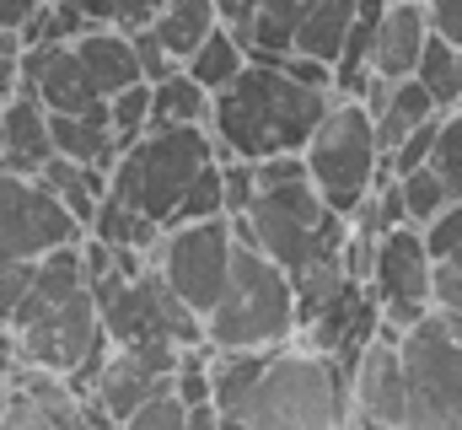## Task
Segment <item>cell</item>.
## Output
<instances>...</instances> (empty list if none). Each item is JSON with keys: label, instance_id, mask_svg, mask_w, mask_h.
Returning <instances> with one entry per match:
<instances>
[{"label": "cell", "instance_id": "6da1fadb", "mask_svg": "<svg viewBox=\"0 0 462 430\" xmlns=\"http://www.w3.org/2000/svg\"><path fill=\"white\" fill-rule=\"evenodd\" d=\"M216 409L236 430H334L355 420L349 366L301 333L274 350H216Z\"/></svg>", "mask_w": 462, "mask_h": 430}, {"label": "cell", "instance_id": "7a4b0ae2", "mask_svg": "<svg viewBox=\"0 0 462 430\" xmlns=\"http://www.w3.org/2000/svg\"><path fill=\"white\" fill-rule=\"evenodd\" d=\"M236 231L247 242H258L296 285V302H301V322L312 318L318 307H328L349 280V215H339L318 189L312 178H296V183H274V189H258L253 210L236 220Z\"/></svg>", "mask_w": 462, "mask_h": 430}, {"label": "cell", "instance_id": "3957f363", "mask_svg": "<svg viewBox=\"0 0 462 430\" xmlns=\"http://www.w3.org/2000/svg\"><path fill=\"white\" fill-rule=\"evenodd\" d=\"M334 87H307L285 65L247 60L242 76L210 98V135L221 156H280V151H307L312 129L334 108Z\"/></svg>", "mask_w": 462, "mask_h": 430}, {"label": "cell", "instance_id": "277c9868", "mask_svg": "<svg viewBox=\"0 0 462 430\" xmlns=\"http://www.w3.org/2000/svg\"><path fill=\"white\" fill-rule=\"evenodd\" d=\"M5 328L16 333L22 360L49 366V371H65V377L92 350L108 344L103 313H97V291H92V275H87V258H81V242L49 248L32 264L27 296L16 302V313H11Z\"/></svg>", "mask_w": 462, "mask_h": 430}, {"label": "cell", "instance_id": "5b68a950", "mask_svg": "<svg viewBox=\"0 0 462 430\" xmlns=\"http://www.w3.org/2000/svg\"><path fill=\"white\" fill-rule=\"evenodd\" d=\"M301 333V302L291 275L236 231V258L221 302L205 313V339L210 350H274Z\"/></svg>", "mask_w": 462, "mask_h": 430}, {"label": "cell", "instance_id": "8992f818", "mask_svg": "<svg viewBox=\"0 0 462 430\" xmlns=\"http://www.w3.org/2000/svg\"><path fill=\"white\" fill-rule=\"evenodd\" d=\"M221 156L210 124H151L140 140H129L114 162V194L129 200L140 215L172 226V210L199 167Z\"/></svg>", "mask_w": 462, "mask_h": 430}, {"label": "cell", "instance_id": "52a82bcc", "mask_svg": "<svg viewBox=\"0 0 462 430\" xmlns=\"http://www.w3.org/2000/svg\"><path fill=\"white\" fill-rule=\"evenodd\" d=\"M301 156H307L312 189L339 215L360 210V200L387 173V156H382V140H376V118H371V108L360 98H334V108L323 113V124L312 129Z\"/></svg>", "mask_w": 462, "mask_h": 430}, {"label": "cell", "instance_id": "ba28073f", "mask_svg": "<svg viewBox=\"0 0 462 430\" xmlns=\"http://www.w3.org/2000/svg\"><path fill=\"white\" fill-rule=\"evenodd\" d=\"M398 350L409 377V425L462 430V313L430 307L398 333Z\"/></svg>", "mask_w": 462, "mask_h": 430}, {"label": "cell", "instance_id": "9c48e42d", "mask_svg": "<svg viewBox=\"0 0 462 430\" xmlns=\"http://www.w3.org/2000/svg\"><path fill=\"white\" fill-rule=\"evenodd\" d=\"M231 258H236V220L231 215H210V220H178L162 226L151 264L162 269V280L205 318L231 280Z\"/></svg>", "mask_w": 462, "mask_h": 430}, {"label": "cell", "instance_id": "30bf717a", "mask_svg": "<svg viewBox=\"0 0 462 430\" xmlns=\"http://www.w3.org/2000/svg\"><path fill=\"white\" fill-rule=\"evenodd\" d=\"M81 237L87 226L60 205V194L38 173H16L0 162V264H27Z\"/></svg>", "mask_w": 462, "mask_h": 430}, {"label": "cell", "instance_id": "8fae6325", "mask_svg": "<svg viewBox=\"0 0 462 430\" xmlns=\"http://www.w3.org/2000/svg\"><path fill=\"white\" fill-rule=\"evenodd\" d=\"M365 280L376 291V307H382V322L387 328H398V333L414 328V322L436 307V296H430L436 258L425 248V226L403 220V226L382 231L376 248H371V275Z\"/></svg>", "mask_w": 462, "mask_h": 430}, {"label": "cell", "instance_id": "7c38bea8", "mask_svg": "<svg viewBox=\"0 0 462 430\" xmlns=\"http://www.w3.org/2000/svg\"><path fill=\"white\" fill-rule=\"evenodd\" d=\"M349 393H355V420L365 425H409V377H403V350L398 328H376L360 360L349 366Z\"/></svg>", "mask_w": 462, "mask_h": 430}, {"label": "cell", "instance_id": "4fadbf2b", "mask_svg": "<svg viewBox=\"0 0 462 430\" xmlns=\"http://www.w3.org/2000/svg\"><path fill=\"white\" fill-rule=\"evenodd\" d=\"M430 11L425 0H387L382 11V27H376V49H371V76H387V81H403L420 70V54L430 43Z\"/></svg>", "mask_w": 462, "mask_h": 430}, {"label": "cell", "instance_id": "5bb4252c", "mask_svg": "<svg viewBox=\"0 0 462 430\" xmlns=\"http://www.w3.org/2000/svg\"><path fill=\"white\" fill-rule=\"evenodd\" d=\"M54 156V135H49V108L38 103L32 92L5 98V151L0 162L16 173H38Z\"/></svg>", "mask_w": 462, "mask_h": 430}, {"label": "cell", "instance_id": "9a60e30c", "mask_svg": "<svg viewBox=\"0 0 462 430\" xmlns=\"http://www.w3.org/2000/svg\"><path fill=\"white\" fill-rule=\"evenodd\" d=\"M162 382H172V377H156V371H145L129 350H114L108 366H103V377H97V388H92V398L103 404V415H108L114 425H129V415H134Z\"/></svg>", "mask_w": 462, "mask_h": 430}, {"label": "cell", "instance_id": "2e32d148", "mask_svg": "<svg viewBox=\"0 0 462 430\" xmlns=\"http://www.w3.org/2000/svg\"><path fill=\"white\" fill-rule=\"evenodd\" d=\"M76 54H81V65L97 76V87L114 98L124 92L129 81H145L140 76V60H134V38L124 33V27H87L81 38H76Z\"/></svg>", "mask_w": 462, "mask_h": 430}, {"label": "cell", "instance_id": "e0dca14e", "mask_svg": "<svg viewBox=\"0 0 462 430\" xmlns=\"http://www.w3.org/2000/svg\"><path fill=\"white\" fill-rule=\"evenodd\" d=\"M49 135H54V151L70 156V162H92V167H108L118 162V135L108 124V113H49Z\"/></svg>", "mask_w": 462, "mask_h": 430}, {"label": "cell", "instance_id": "ac0fdd59", "mask_svg": "<svg viewBox=\"0 0 462 430\" xmlns=\"http://www.w3.org/2000/svg\"><path fill=\"white\" fill-rule=\"evenodd\" d=\"M38 178H43V183L60 194V205L76 215L81 226L97 215L103 194L114 189V173H108V167H92V162H70V156H60V151H54V156L38 167Z\"/></svg>", "mask_w": 462, "mask_h": 430}, {"label": "cell", "instance_id": "d6986e66", "mask_svg": "<svg viewBox=\"0 0 462 430\" xmlns=\"http://www.w3.org/2000/svg\"><path fill=\"white\" fill-rule=\"evenodd\" d=\"M307 11H312V0H263L258 16L247 22V33H236L242 49H247V60H269V65H280V60L296 49V33H301Z\"/></svg>", "mask_w": 462, "mask_h": 430}, {"label": "cell", "instance_id": "ffe728a7", "mask_svg": "<svg viewBox=\"0 0 462 430\" xmlns=\"http://www.w3.org/2000/svg\"><path fill=\"white\" fill-rule=\"evenodd\" d=\"M151 27H156V38L167 43V54L183 65V60L221 27V16H216V0H167Z\"/></svg>", "mask_w": 462, "mask_h": 430}, {"label": "cell", "instance_id": "44dd1931", "mask_svg": "<svg viewBox=\"0 0 462 430\" xmlns=\"http://www.w3.org/2000/svg\"><path fill=\"white\" fill-rule=\"evenodd\" d=\"M210 87H199L183 65L151 81V124H210Z\"/></svg>", "mask_w": 462, "mask_h": 430}, {"label": "cell", "instance_id": "7402d4cb", "mask_svg": "<svg viewBox=\"0 0 462 430\" xmlns=\"http://www.w3.org/2000/svg\"><path fill=\"white\" fill-rule=\"evenodd\" d=\"M355 5L360 0H312V11H307V22L296 33V54H312V60H328L334 65L339 49H345V38H349Z\"/></svg>", "mask_w": 462, "mask_h": 430}, {"label": "cell", "instance_id": "603a6c76", "mask_svg": "<svg viewBox=\"0 0 462 430\" xmlns=\"http://www.w3.org/2000/svg\"><path fill=\"white\" fill-rule=\"evenodd\" d=\"M242 65H247V49H242V38L231 33L226 22L183 60V70L199 81V87H210V92H221V87H231L236 76H242Z\"/></svg>", "mask_w": 462, "mask_h": 430}, {"label": "cell", "instance_id": "cb8c5ba5", "mask_svg": "<svg viewBox=\"0 0 462 430\" xmlns=\"http://www.w3.org/2000/svg\"><path fill=\"white\" fill-rule=\"evenodd\" d=\"M425 87H430V98L447 108H462V70H457V43H447L441 33H430V43H425V54H420V70H414Z\"/></svg>", "mask_w": 462, "mask_h": 430}, {"label": "cell", "instance_id": "d4e9b609", "mask_svg": "<svg viewBox=\"0 0 462 430\" xmlns=\"http://www.w3.org/2000/svg\"><path fill=\"white\" fill-rule=\"evenodd\" d=\"M398 189H403V210L414 226H425V220H436V215L452 205V189H447V178L425 162V167H414V173H398Z\"/></svg>", "mask_w": 462, "mask_h": 430}, {"label": "cell", "instance_id": "484cf974", "mask_svg": "<svg viewBox=\"0 0 462 430\" xmlns=\"http://www.w3.org/2000/svg\"><path fill=\"white\" fill-rule=\"evenodd\" d=\"M210 215H226V173H221V156L194 173V183L183 189V200L172 210V226L178 220H210Z\"/></svg>", "mask_w": 462, "mask_h": 430}, {"label": "cell", "instance_id": "4316f807", "mask_svg": "<svg viewBox=\"0 0 462 430\" xmlns=\"http://www.w3.org/2000/svg\"><path fill=\"white\" fill-rule=\"evenodd\" d=\"M108 124H114V135H118V151L129 140H140L151 129V81H129L124 92H114L108 98Z\"/></svg>", "mask_w": 462, "mask_h": 430}, {"label": "cell", "instance_id": "83f0119b", "mask_svg": "<svg viewBox=\"0 0 462 430\" xmlns=\"http://www.w3.org/2000/svg\"><path fill=\"white\" fill-rule=\"evenodd\" d=\"M430 167L447 178L452 200H462V108L441 113V129H436V151H430Z\"/></svg>", "mask_w": 462, "mask_h": 430}, {"label": "cell", "instance_id": "f1b7e54d", "mask_svg": "<svg viewBox=\"0 0 462 430\" xmlns=\"http://www.w3.org/2000/svg\"><path fill=\"white\" fill-rule=\"evenodd\" d=\"M129 430H189V404L178 398L172 382H162V388L129 415Z\"/></svg>", "mask_w": 462, "mask_h": 430}, {"label": "cell", "instance_id": "f546056e", "mask_svg": "<svg viewBox=\"0 0 462 430\" xmlns=\"http://www.w3.org/2000/svg\"><path fill=\"white\" fill-rule=\"evenodd\" d=\"M425 248L430 258H447L452 269H462V200H452L436 220H425Z\"/></svg>", "mask_w": 462, "mask_h": 430}, {"label": "cell", "instance_id": "4dcf8cb0", "mask_svg": "<svg viewBox=\"0 0 462 430\" xmlns=\"http://www.w3.org/2000/svg\"><path fill=\"white\" fill-rule=\"evenodd\" d=\"M221 173H226V215L242 220L258 200V173H253L247 156H221Z\"/></svg>", "mask_w": 462, "mask_h": 430}, {"label": "cell", "instance_id": "1f68e13d", "mask_svg": "<svg viewBox=\"0 0 462 430\" xmlns=\"http://www.w3.org/2000/svg\"><path fill=\"white\" fill-rule=\"evenodd\" d=\"M436 129H441V113H436V118H425L420 129H409V135H403V145L387 156V167H393V173H414V167H425V162H430V151H436Z\"/></svg>", "mask_w": 462, "mask_h": 430}, {"label": "cell", "instance_id": "d6a6232c", "mask_svg": "<svg viewBox=\"0 0 462 430\" xmlns=\"http://www.w3.org/2000/svg\"><path fill=\"white\" fill-rule=\"evenodd\" d=\"M129 38H134V60H140V76H145V81H162V76L178 70V60L167 54V43L156 38V27H134Z\"/></svg>", "mask_w": 462, "mask_h": 430}, {"label": "cell", "instance_id": "836d02e7", "mask_svg": "<svg viewBox=\"0 0 462 430\" xmlns=\"http://www.w3.org/2000/svg\"><path fill=\"white\" fill-rule=\"evenodd\" d=\"M32 264H38V258H27V264H0V322H11V313H16V302L27 296Z\"/></svg>", "mask_w": 462, "mask_h": 430}, {"label": "cell", "instance_id": "e575fe53", "mask_svg": "<svg viewBox=\"0 0 462 430\" xmlns=\"http://www.w3.org/2000/svg\"><path fill=\"white\" fill-rule=\"evenodd\" d=\"M425 11H430V27L447 43H462V0H425Z\"/></svg>", "mask_w": 462, "mask_h": 430}, {"label": "cell", "instance_id": "d590c367", "mask_svg": "<svg viewBox=\"0 0 462 430\" xmlns=\"http://www.w3.org/2000/svg\"><path fill=\"white\" fill-rule=\"evenodd\" d=\"M162 5H167V0H118V27H124V33L151 27V22L162 16Z\"/></svg>", "mask_w": 462, "mask_h": 430}, {"label": "cell", "instance_id": "8d00e7d4", "mask_svg": "<svg viewBox=\"0 0 462 430\" xmlns=\"http://www.w3.org/2000/svg\"><path fill=\"white\" fill-rule=\"evenodd\" d=\"M258 5H263V0H216V16L226 22L231 33H247V22L258 16Z\"/></svg>", "mask_w": 462, "mask_h": 430}, {"label": "cell", "instance_id": "74e56055", "mask_svg": "<svg viewBox=\"0 0 462 430\" xmlns=\"http://www.w3.org/2000/svg\"><path fill=\"white\" fill-rule=\"evenodd\" d=\"M92 27H118V0H76Z\"/></svg>", "mask_w": 462, "mask_h": 430}, {"label": "cell", "instance_id": "f35d334b", "mask_svg": "<svg viewBox=\"0 0 462 430\" xmlns=\"http://www.w3.org/2000/svg\"><path fill=\"white\" fill-rule=\"evenodd\" d=\"M0 54H27V43H22L16 27H0Z\"/></svg>", "mask_w": 462, "mask_h": 430}, {"label": "cell", "instance_id": "ab89813d", "mask_svg": "<svg viewBox=\"0 0 462 430\" xmlns=\"http://www.w3.org/2000/svg\"><path fill=\"white\" fill-rule=\"evenodd\" d=\"M5 404H11V388H0V425H5Z\"/></svg>", "mask_w": 462, "mask_h": 430}, {"label": "cell", "instance_id": "60d3db41", "mask_svg": "<svg viewBox=\"0 0 462 430\" xmlns=\"http://www.w3.org/2000/svg\"><path fill=\"white\" fill-rule=\"evenodd\" d=\"M0 151H5V98H0Z\"/></svg>", "mask_w": 462, "mask_h": 430}]
</instances>
